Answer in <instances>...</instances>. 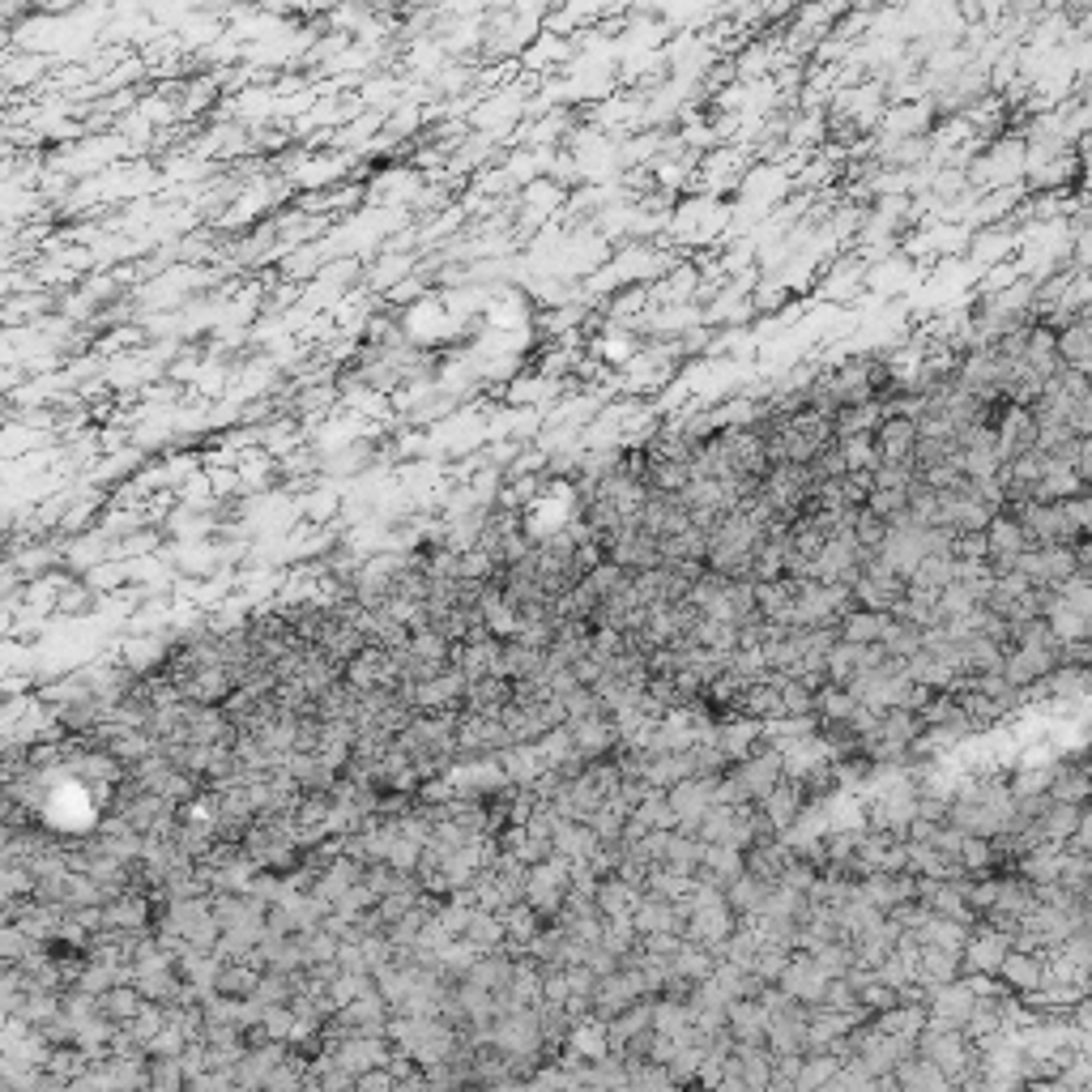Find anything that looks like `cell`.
<instances>
[{"mask_svg":"<svg viewBox=\"0 0 1092 1092\" xmlns=\"http://www.w3.org/2000/svg\"><path fill=\"white\" fill-rule=\"evenodd\" d=\"M1015 572L1024 581L1042 589H1058L1067 585L1071 577H1080V555H1076V543H1050V546H1028L1020 559H1015Z\"/></svg>","mask_w":1092,"mask_h":1092,"instance_id":"6da1fadb","label":"cell"},{"mask_svg":"<svg viewBox=\"0 0 1092 1092\" xmlns=\"http://www.w3.org/2000/svg\"><path fill=\"white\" fill-rule=\"evenodd\" d=\"M1092 696V666L1058 662L1050 674H1042L1033 687H1024V704H1071Z\"/></svg>","mask_w":1092,"mask_h":1092,"instance_id":"7a4b0ae2","label":"cell"},{"mask_svg":"<svg viewBox=\"0 0 1092 1092\" xmlns=\"http://www.w3.org/2000/svg\"><path fill=\"white\" fill-rule=\"evenodd\" d=\"M739 922L742 918L730 909V900H726V892H721V897L704 900V905H692V913H687V931H683V935L696 939V943H704L708 952H717V956H721L726 939L739 931Z\"/></svg>","mask_w":1092,"mask_h":1092,"instance_id":"3957f363","label":"cell"},{"mask_svg":"<svg viewBox=\"0 0 1092 1092\" xmlns=\"http://www.w3.org/2000/svg\"><path fill=\"white\" fill-rule=\"evenodd\" d=\"M730 773L739 777V785L747 789L751 803H764L773 794V785L785 777V755H781V747H773V742L764 739L747 760H735Z\"/></svg>","mask_w":1092,"mask_h":1092,"instance_id":"277c9868","label":"cell"},{"mask_svg":"<svg viewBox=\"0 0 1092 1092\" xmlns=\"http://www.w3.org/2000/svg\"><path fill=\"white\" fill-rule=\"evenodd\" d=\"M974 1008H977V990L969 986V977L943 981V986H935V994L926 1003V1024L931 1028H965Z\"/></svg>","mask_w":1092,"mask_h":1092,"instance_id":"5b68a950","label":"cell"},{"mask_svg":"<svg viewBox=\"0 0 1092 1092\" xmlns=\"http://www.w3.org/2000/svg\"><path fill=\"white\" fill-rule=\"evenodd\" d=\"M1012 947H1015V935L990 926V922H974L969 943H965V952H960V965H965V974H999V965H1003V956H1008Z\"/></svg>","mask_w":1092,"mask_h":1092,"instance_id":"8992f818","label":"cell"},{"mask_svg":"<svg viewBox=\"0 0 1092 1092\" xmlns=\"http://www.w3.org/2000/svg\"><path fill=\"white\" fill-rule=\"evenodd\" d=\"M875 435V448H879V462H900V466H913V448H918V419L913 414H884L879 428L871 431Z\"/></svg>","mask_w":1092,"mask_h":1092,"instance_id":"52a82bcc","label":"cell"},{"mask_svg":"<svg viewBox=\"0 0 1092 1092\" xmlns=\"http://www.w3.org/2000/svg\"><path fill=\"white\" fill-rule=\"evenodd\" d=\"M1058 653H1062V649H1050V645H1012L1008 658H1003V679L1024 692V687H1033L1042 674H1050L1054 666H1058Z\"/></svg>","mask_w":1092,"mask_h":1092,"instance_id":"ba28073f","label":"cell"},{"mask_svg":"<svg viewBox=\"0 0 1092 1092\" xmlns=\"http://www.w3.org/2000/svg\"><path fill=\"white\" fill-rule=\"evenodd\" d=\"M828 981H832V977L819 969L811 952H794V956H789V969L781 974L777 986L785 990V994H794L798 1003H807V1008H819V1003H823V990H828Z\"/></svg>","mask_w":1092,"mask_h":1092,"instance_id":"9c48e42d","label":"cell"},{"mask_svg":"<svg viewBox=\"0 0 1092 1092\" xmlns=\"http://www.w3.org/2000/svg\"><path fill=\"white\" fill-rule=\"evenodd\" d=\"M879 555H884V564L900 572V577H909L926 555H931V543H926V525H905V530H888V538L879 543Z\"/></svg>","mask_w":1092,"mask_h":1092,"instance_id":"30bf717a","label":"cell"},{"mask_svg":"<svg viewBox=\"0 0 1092 1092\" xmlns=\"http://www.w3.org/2000/svg\"><path fill=\"white\" fill-rule=\"evenodd\" d=\"M742 871H747V850H739V845H704L696 879L713 884V888H730Z\"/></svg>","mask_w":1092,"mask_h":1092,"instance_id":"8fae6325","label":"cell"},{"mask_svg":"<svg viewBox=\"0 0 1092 1092\" xmlns=\"http://www.w3.org/2000/svg\"><path fill=\"white\" fill-rule=\"evenodd\" d=\"M999 977L1012 986L1020 999L1033 994V990H1042V981H1046V952L1012 947V952L1003 956V965H999Z\"/></svg>","mask_w":1092,"mask_h":1092,"instance_id":"7c38bea8","label":"cell"},{"mask_svg":"<svg viewBox=\"0 0 1092 1092\" xmlns=\"http://www.w3.org/2000/svg\"><path fill=\"white\" fill-rule=\"evenodd\" d=\"M632 922H636V931L640 935H662V931H674V935H683L687 931V909L683 905H674V900H662V897H649L636 905V913H632Z\"/></svg>","mask_w":1092,"mask_h":1092,"instance_id":"4fadbf2b","label":"cell"},{"mask_svg":"<svg viewBox=\"0 0 1092 1092\" xmlns=\"http://www.w3.org/2000/svg\"><path fill=\"white\" fill-rule=\"evenodd\" d=\"M760 807H764V816L773 819L781 832H785V828H789L794 819H798L803 811H807V807H811V803H807V789H803V777L785 773V777L773 785V794H769V798H764Z\"/></svg>","mask_w":1092,"mask_h":1092,"instance_id":"5bb4252c","label":"cell"},{"mask_svg":"<svg viewBox=\"0 0 1092 1092\" xmlns=\"http://www.w3.org/2000/svg\"><path fill=\"white\" fill-rule=\"evenodd\" d=\"M1062 862H1067V845L1062 841H1037L1033 850L1020 854L1015 875H1024L1028 884H1054L1062 875Z\"/></svg>","mask_w":1092,"mask_h":1092,"instance_id":"9a60e30c","label":"cell"},{"mask_svg":"<svg viewBox=\"0 0 1092 1092\" xmlns=\"http://www.w3.org/2000/svg\"><path fill=\"white\" fill-rule=\"evenodd\" d=\"M1050 794L1058 803H1092V769L1080 760V755H1071V760H1054V781H1050Z\"/></svg>","mask_w":1092,"mask_h":1092,"instance_id":"2e32d148","label":"cell"},{"mask_svg":"<svg viewBox=\"0 0 1092 1092\" xmlns=\"http://www.w3.org/2000/svg\"><path fill=\"white\" fill-rule=\"evenodd\" d=\"M180 692H184V701L196 704H227L235 692V679L227 666H205L189 679H180Z\"/></svg>","mask_w":1092,"mask_h":1092,"instance_id":"e0dca14e","label":"cell"},{"mask_svg":"<svg viewBox=\"0 0 1092 1092\" xmlns=\"http://www.w3.org/2000/svg\"><path fill=\"white\" fill-rule=\"evenodd\" d=\"M726 1015L739 1046H769V1008L760 999H735Z\"/></svg>","mask_w":1092,"mask_h":1092,"instance_id":"ac0fdd59","label":"cell"},{"mask_svg":"<svg viewBox=\"0 0 1092 1092\" xmlns=\"http://www.w3.org/2000/svg\"><path fill=\"white\" fill-rule=\"evenodd\" d=\"M568 726H572V739H577V751H581L585 760H598V755H611V751L619 747V730H615L611 713H602V717H585V721H568Z\"/></svg>","mask_w":1092,"mask_h":1092,"instance_id":"d6986e66","label":"cell"},{"mask_svg":"<svg viewBox=\"0 0 1092 1092\" xmlns=\"http://www.w3.org/2000/svg\"><path fill=\"white\" fill-rule=\"evenodd\" d=\"M969 931H974V922H960V918H947V913H931V918L922 922L918 939L931 943V947H943V952H965Z\"/></svg>","mask_w":1092,"mask_h":1092,"instance_id":"ffe728a7","label":"cell"},{"mask_svg":"<svg viewBox=\"0 0 1092 1092\" xmlns=\"http://www.w3.org/2000/svg\"><path fill=\"white\" fill-rule=\"evenodd\" d=\"M841 1062H845V1054L841 1050H807L803 1054V1071H798V1084H794V1092L828 1089V1080L841 1071Z\"/></svg>","mask_w":1092,"mask_h":1092,"instance_id":"44dd1931","label":"cell"},{"mask_svg":"<svg viewBox=\"0 0 1092 1092\" xmlns=\"http://www.w3.org/2000/svg\"><path fill=\"white\" fill-rule=\"evenodd\" d=\"M892 624V611H871V606H858L841 619V640H854V645H875L884 640V632Z\"/></svg>","mask_w":1092,"mask_h":1092,"instance_id":"7402d4cb","label":"cell"},{"mask_svg":"<svg viewBox=\"0 0 1092 1092\" xmlns=\"http://www.w3.org/2000/svg\"><path fill=\"white\" fill-rule=\"evenodd\" d=\"M897 1089L905 1092H922V1089H952V1080L939 1071L935 1062L926 1058V1054H913V1058H905L897 1062Z\"/></svg>","mask_w":1092,"mask_h":1092,"instance_id":"603a6c76","label":"cell"},{"mask_svg":"<svg viewBox=\"0 0 1092 1092\" xmlns=\"http://www.w3.org/2000/svg\"><path fill=\"white\" fill-rule=\"evenodd\" d=\"M512 701V679H500V674H482L466 687V701L462 708H474V713H500L504 704Z\"/></svg>","mask_w":1092,"mask_h":1092,"instance_id":"cb8c5ba5","label":"cell"},{"mask_svg":"<svg viewBox=\"0 0 1092 1092\" xmlns=\"http://www.w3.org/2000/svg\"><path fill=\"white\" fill-rule=\"evenodd\" d=\"M773 892V884L769 879H760V875H751V871H742L739 879L726 888V900H730V909L739 913V918H755L760 909H764V900Z\"/></svg>","mask_w":1092,"mask_h":1092,"instance_id":"d4e9b609","label":"cell"},{"mask_svg":"<svg viewBox=\"0 0 1092 1092\" xmlns=\"http://www.w3.org/2000/svg\"><path fill=\"white\" fill-rule=\"evenodd\" d=\"M593 900H598V909H602L606 918H615V913H636V905L645 900V888L627 884V879H619V875H606V879L598 884Z\"/></svg>","mask_w":1092,"mask_h":1092,"instance_id":"484cf974","label":"cell"},{"mask_svg":"<svg viewBox=\"0 0 1092 1092\" xmlns=\"http://www.w3.org/2000/svg\"><path fill=\"white\" fill-rule=\"evenodd\" d=\"M683 777H696V755H692V747H687V751H670V755H653V760H649V773H645V781H649L653 789H670V785H679Z\"/></svg>","mask_w":1092,"mask_h":1092,"instance_id":"4316f807","label":"cell"},{"mask_svg":"<svg viewBox=\"0 0 1092 1092\" xmlns=\"http://www.w3.org/2000/svg\"><path fill=\"white\" fill-rule=\"evenodd\" d=\"M735 1058H739L747 1092L773 1089V1050H769V1046H735Z\"/></svg>","mask_w":1092,"mask_h":1092,"instance_id":"83f0119b","label":"cell"},{"mask_svg":"<svg viewBox=\"0 0 1092 1092\" xmlns=\"http://www.w3.org/2000/svg\"><path fill=\"white\" fill-rule=\"evenodd\" d=\"M717 960H721L717 952H708L704 943H696V939L683 935L679 952H674V960H670V969H674V974H683V977H692V981H704V977H713Z\"/></svg>","mask_w":1092,"mask_h":1092,"instance_id":"f1b7e54d","label":"cell"},{"mask_svg":"<svg viewBox=\"0 0 1092 1092\" xmlns=\"http://www.w3.org/2000/svg\"><path fill=\"white\" fill-rule=\"evenodd\" d=\"M1003 658H1008V649H1003L994 636H986V632L965 636V674H990V670H1003Z\"/></svg>","mask_w":1092,"mask_h":1092,"instance_id":"f546056e","label":"cell"},{"mask_svg":"<svg viewBox=\"0 0 1092 1092\" xmlns=\"http://www.w3.org/2000/svg\"><path fill=\"white\" fill-rule=\"evenodd\" d=\"M99 1008H103L107 1020L128 1024V1020H137V1012L146 1008V994L137 990V981H120V986H112L107 994H99Z\"/></svg>","mask_w":1092,"mask_h":1092,"instance_id":"4dcf8cb0","label":"cell"},{"mask_svg":"<svg viewBox=\"0 0 1092 1092\" xmlns=\"http://www.w3.org/2000/svg\"><path fill=\"white\" fill-rule=\"evenodd\" d=\"M918 977H922V981H931V986H943V981H956V977H965L960 952H943V947H931V943H922V965H918Z\"/></svg>","mask_w":1092,"mask_h":1092,"instance_id":"1f68e13d","label":"cell"},{"mask_svg":"<svg viewBox=\"0 0 1092 1092\" xmlns=\"http://www.w3.org/2000/svg\"><path fill=\"white\" fill-rule=\"evenodd\" d=\"M956 701L965 704V713L977 721V730H990V726H999L1003 717H1012V708L1003 701H994V696H986V692H977V687H956Z\"/></svg>","mask_w":1092,"mask_h":1092,"instance_id":"d6a6232c","label":"cell"},{"mask_svg":"<svg viewBox=\"0 0 1092 1092\" xmlns=\"http://www.w3.org/2000/svg\"><path fill=\"white\" fill-rule=\"evenodd\" d=\"M871 1020H875V1028H884V1033H892V1037H918V1033L926 1028V1008H918V1003H897V1008L871 1015Z\"/></svg>","mask_w":1092,"mask_h":1092,"instance_id":"836d02e7","label":"cell"},{"mask_svg":"<svg viewBox=\"0 0 1092 1092\" xmlns=\"http://www.w3.org/2000/svg\"><path fill=\"white\" fill-rule=\"evenodd\" d=\"M952 581H956V555H926L909 572V585L913 589H935V593H943Z\"/></svg>","mask_w":1092,"mask_h":1092,"instance_id":"e575fe53","label":"cell"},{"mask_svg":"<svg viewBox=\"0 0 1092 1092\" xmlns=\"http://www.w3.org/2000/svg\"><path fill=\"white\" fill-rule=\"evenodd\" d=\"M632 577H636L632 568H619L615 559H602L598 568H589L585 572V585L593 589L602 602H606V598H619V593H627V589H632Z\"/></svg>","mask_w":1092,"mask_h":1092,"instance_id":"d590c367","label":"cell"},{"mask_svg":"<svg viewBox=\"0 0 1092 1092\" xmlns=\"http://www.w3.org/2000/svg\"><path fill=\"white\" fill-rule=\"evenodd\" d=\"M466 939L478 947V952H496V947H504L508 943V931H504V922H500V913H496V909H474Z\"/></svg>","mask_w":1092,"mask_h":1092,"instance_id":"8d00e7d4","label":"cell"},{"mask_svg":"<svg viewBox=\"0 0 1092 1092\" xmlns=\"http://www.w3.org/2000/svg\"><path fill=\"white\" fill-rule=\"evenodd\" d=\"M265 969H257L252 960H231V965H223V974H218V994H231V999H252V990H257V981H261Z\"/></svg>","mask_w":1092,"mask_h":1092,"instance_id":"74e56055","label":"cell"},{"mask_svg":"<svg viewBox=\"0 0 1092 1092\" xmlns=\"http://www.w3.org/2000/svg\"><path fill=\"white\" fill-rule=\"evenodd\" d=\"M1058 884L1071 892L1076 900H1092V854H1080V850H1067V862H1062V875Z\"/></svg>","mask_w":1092,"mask_h":1092,"instance_id":"f35d334b","label":"cell"},{"mask_svg":"<svg viewBox=\"0 0 1092 1092\" xmlns=\"http://www.w3.org/2000/svg\"><path fill=\"white\" fill-rule=\"evenodd\" d=\"M1080 811H1084L1080 803H1058V798H1054L1050 807L1042 811V819H1037L1042 832H1046V841H1062V845H1067L1071 832H1076V823H1080Z\"/></svg>","mask_w":1092,"mask_h":1092,"instance_id":"ab89813d","label":"cell"},{"mask_svg":"<svg viewBox=\"0 0 1092 1092\" xmlns=\"http://www.w3.org/2000/svg\"><path fill=\"white\" fill-rule=\"evenodd\" d=\"M811 956H816V965L828 977H845L854 965H858V956H854V943H850V939H828V943L811 947Z\"/></svg>","mask_w":1092,"mask_h":1092,"instance_id":"60d3db41","label":"cell"},{"mask_svg":"<svg viewBox=\"0 0 1092 1092\" xmlns=\"http://www.w3.org/2000/svg\"><path fill=\"white\" fill-rule=\"evenodd\" d=\"M892 658H900V662H909L913 653H922V627H913V624H905V619H897L892 615V624H888V632H884V640H879Z\"/></svg>","mask_w":1092,"mask_h":1092,"instance_id":"b9f144b4","label":"cell"},{"mask_svg":"<svg viewBox=\"0 0 1092 1092\" xmlns=\"http://www.w3.org/2000/svg\"><path fill=\"white\" fill-rule=\"evenodd\" d=\"M602 943L624 960L627 952H636L640 947V931H636V922H632V913H615V918H606L602 922Z\"/></svg>","mask_w":1092,"mask_h":1092,"instance_id":"7bdbcfd3","label":"cell"},{"mask_svg":"<svg viewBox=\"0 0 1092 1092\" xmlns=\"http://www.w3.org/2000/svg\"><path fill=\"white\" fill-rule=\"evenodd\" d=\"M180 1089H189L184 1058H162V1054H150V1092H180Z\"/></svg>","mask_w":1092,"mask_h":1092,"instance_id":"ee69618b","label":"cell"},{"mask_svg":"<svg viewBox=\"0 0 1092 1092\" xmlns=\"http://www.w3.org/2000/svg\"><path fill=\"white\" fill-rule=\"evenodd\" d=\"M1008 781H1012L1015 798H1028V794H1050L1054 760H1046V764H1020L1015 773H1008Z\"/></svg>","mask_w":1092,"mask_h":1092,"instance_id":"f6af8a7d","label":"cell"},{"mask_svg":"<svg viewBox=\"0 0 1092 1092\" xmlns=\"http://www.w3.org/2000/svg\"><path fill=\"white\" fill-rule=\"evenodd\" d=\"M858 653H862V645H854V640H837V645L828 649V662H823L828 683H850L854 670H858Z\"/></svg>","mask_w":1092,"mask_h":1092,"instance_id":"bcb514c9","label":"cell"},{"mask_svg":"<svg viewBox=\"0 0 1092 1092\" xmlns=\"http://www.w3.org/2000/svg\"><path fill=\"white\" fill-rule=\"evenodd\" d=\"M632 816L645 819L649 828H674V823H679V819H674V807H670V794H666V789H653V785H649V794L636 803Z\"/></svg>","mask_w":1092,"mask_h":1092,"instance_id":"7dc6e473","label":"cell"},{"mask_svg":"<svg viewBox=\"0 0 1092 1092\" xmlns=\"http://www.w3.org/2000/svg\"><path fill=\"white\" fill-rule=\"evenodd\" d=\"M935 606H939V619H943V624H952V619L969 615V611H974V606H981V602H977L974 589L965 585V581H952V585H947V589H943V593H939Z\"/></svg>","mask_w":1092,"mask_h":1092,"instance_id":"c3c4849f","label":"cell"},{"mask_svg":"<svg viewBox=\"0 0 1092 1092\" xmlns=\"http://www.w3.org/2000/svg\"><path fill=\"white\" fill-rule=\"evenodd\" d=\"M888 530H892L888 516H879L875 508H866V504L858 508V516H854V538H858L862 546H879L888 538Z\"/></svg>","mask_w":1092,"mask_h":1092,"instance_id":"681fc988","label":"cell"},{"mask_svg":"<svg viewBox=\"0 0 1092 1092\" xmlns=\"http://www.w3.org/2000/svg\"><path fill=\"white\" fill-rule=\"evenodd\" d=\"M789 956H794L789 947H781V943H764V947H760V956H755V974L764 977L769 986H777L781 974L789 969Z\"/></svg>","mask_w":1092,"mask_h":1092,"instance_id":"f907efd6","label":"cell"},{"mask_svg":"<svg viewBox=\"0 0 1092 1092\" xmlns=\"http://www.w3.org/2000/svg\"><path fill=\"white\" fill-rule=\"evenodd\" d=\"M781 704H785V713H794V717L816 713V687H807L803 679H785V683H781Z\"/></svg>","mask_w":1092,"mask_h":1092,"instance_id":"816d5d0a","label":"cell"},{"mask_svg":"<svg viewBox=\"0 0 1092 1092\" xmlns=\"http://www.w3.org/2000/svg\"><path fill=\"white\" fill-rule=\"evenodd\" d=\"M189 1050V1033L175 1024V1020H167L162 1028H158L155 1037H150V1054H162V1058H180V1054Z\"/></svg>","mask_w":1092,"mask_h":1092,"instance_id":"f5cc1de1","label":"cell"},{"mask_svg":"<svg viewBox=\"0 0 1092 1092\" xmlns=\"http://www.w3.org/2000/svg\"><path fill=\"white\" fill-rule=\"evenodd\" d=\"M819 1008H832V1012H858L862 999L845 977H832V981H828V990H823V1003H819Z\"/></svg>","mask_w":1092,"mask_h":1092,"instance_id":"db71d44e","label":"cell"},{"mask_svg":"<svg viewBox=\"0 0 1092 1092\" xmlns=\"http://www.w3.org/2000/svg\"><path fill=\"white\" fill-rule=\"evenodd\" d=\"M419 858H423V841H414V837H397L393 841V850H389V866H397V871H419Z\"/></svg>","mask_w":1092,"mask_h":1092,"instance_id":"11a10c76","label":"cell"},{"mask_svg":"<svg viewBox=\"0 0 1092 1092\" xmlns=\"http://www.w3.org/2000/svg\"><path fill=\"white\" fill-rule=\"evenodd\" d=\"M952 555H956V559H990V543H986V530H981V534H960Z\"/></svg>","mask_w":1092,"mask_h":1092,"instance_id":"9f6ffc18","label":"cell"},{"mask_svg":"<svg viewBox=\"0 0 1092 1092\" xmlns=\"http://www.w3.org/2000/svg\"><path fill=\"white\" fill-rule=\"evenodd\" d=\"M1067 850H1080V854H1092V803H1084V811H1080V823H1076V832H1071Z\"/></svg>","mask_w":1092,"mask_h":1092,"instance_id":"6f0895ef","label":"cell"},{"mask_svg":"<svg viewBox=\"0 0 1092 1092\" xmlns=\"http://www.w3.org/2000/svg\"><path fill=\"white\" fill-rule=\"evenodd\" d=\"M1076 474L1092 482V435H1080V448H1076Z\"/></svg>","mask_w":1092,"mask_h":1092,"instance_id":"680465c9","label":"cell"}]
</instances>
